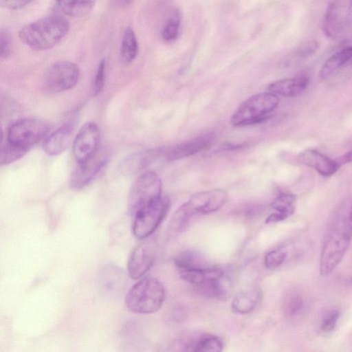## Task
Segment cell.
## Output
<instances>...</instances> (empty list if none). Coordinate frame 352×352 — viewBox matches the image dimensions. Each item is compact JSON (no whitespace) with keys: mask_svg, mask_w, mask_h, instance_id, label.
Instances as JSON below:
<instances>
[{"mask_svg":"<svg viewBox=\"0 0 352 352\" xmlns=\"http://www.w3.org/2000/svg\"><path fill=\"white\" fill-rule=\"evenodd\" d=\"M303 306L301 296L296 292H290L285 297L283 309L288 316H294L299 313Z\"/></svg>","mask_w":352,"mask_h":352,"instance_id":"obj_28","label":"cell"},{"mask_svg":"<svg viewBox=\"0 0 352 352\" xmlns=\"http://www.w3.org/2000/svg\"><path fill=\"white\" fill-rule=\"evenodd\" d=\"M261 292L252 289L237 294L231 303L232 311L236 314H245L252 311L261 300Z\"/></svg>","mask_w":352,"mask_h":352,"instance_id":"obj_20","label":"cell"},{"mask_svg":"<svg viewBox=\"0 0 352 352\" xmlns=\"http://www.w3.org/2000/svg\"><path fill=\"white\" fill-rule=\"evenodd\" d=\"M278 103V96L270 91L253 95L238 107L230 122L234 126L261 122L277 107Z\"/></svg>","mask_w":352,"mask_h":352,"instance_id":"obj_4","label":"cell"},{"mask_svg":"<svg viewBox=\"0 0 352 352\" xmlns=\"http://www.w3.org/2000/svg\"><path fill=\"white\" fill-rule=\"evenodd\" d=\"M338 163L341 166L343 164L346 162H349L352 161V151L348 152L344 155L341 156L340 158L336 160Z\"/></svg>","mask_w":352,"mask_h":352,"instance_id":"obj_34","label":"cell"},{"mask_svg":"<svg viewBox=\"0 0 352 352\" xmlns=\"http://www.w3.org/2000/svg\"><path fill=\"white\" fill-rule=\"evenodd\" d=\"M228 195L222 189H212L196 193L177 208L187 221L197 214H209L219 210L226 202Z\"/></svg>","mask_w":352,"mask_h":352,"instance_id":"obj_9","label":"cell"},{"mask_svg":"<svg viewBox=\"0 0 352 352\" xmlns=\"http://www.w3.org/2000/svg\"><path fill=\"white\" fill-rule=\"evenodd\" d=\"M138 44L135 34L131 28H126L121 41L120 57L126 63H131L137 56Z\"/></svg>","mask_w":352,"mask_h":352,"instance_id":"obj_23","label":"cell"},{"mask_svg":"<svg viewBox=\"0 0 352 352\" xmlns=\"http://www.w3.org/2000/svg\"><path fill=\"white\" fill-rule=\"evenodd\" d=\"M69 23L59 16H48L32 22L19 32L20 41L35 50H47L56 44L67 34Z\"/></svg>","mask_w":352,"mask_h":352,"instance_id":"obj_2","label":"cell"},{"mask_svg":"<svg viewBox=\"0 0 352 352\" xmlns=\"http://www.w3.org/2000/svg\"><path fill=\"white\" fill-rule=\"evenodd\" d=\"M214 139L212 134L207 133L171 147L158 148L160 160L173 161L192 155L210 147Z\"/></svg>","mask_w":352,"mask_h":352,"instance_id":"obj_12","label":"cell"},{"mask_svg":"<svg viewBox=\"0 0 352 352\" xmlns=\"http://www.w3.org/2000/svg\"><path fill=\"white\" fill-rule=\"evenodd\" d=\"M156 255L153 240L139 244L132 252L128 261V272L131 278L138 279L144 275L153 265Z\"/></svg>","mask_w":352,"mask_h":352,"instance_id":"obj_13","label":"cell"},{"mask_svg":"<svg viewBox=\"0 0 352 352\" xmlns=\"http://www.w3.org/2000/svg\"><path fill=\"white\" fill-rule=\"evenodd\" d=\"M186 351L195 352H219L223 349L221 340L214 336H202L186 345Z\"/></svg>","mask_w":352,"mask_h":352,"instance_id":"obj_24","label":"cell"},{"mask_svg":"<svg viewBox=\"0 0 352 352\" xmlns=\"http://www.w3.org/2000/svg\"><path fill=\"white\" fill-rule=\"evenodd\" d=\"M49 126L37 118H22L13 122L8 128L6 140L30 148L47 137Z\"/></svg>","mask_w":352,"mask_h":352,"instance_id":"obj_8","label":"cell"},{"mask_svg":"<svg viewBox=\"0 0 352 352\" xmlns=\"http://www.w3.org/2000/svg\"><path fill=\"white\" fill-rule=\"evenodd\" d=\"M351 217H352V207L351 208Z\"/></svg>","mask_w":352,"mask_h":352,"instance_id":"obj_36","label":"cell"},{"mask_svg":"<svg viewBox=\"0 0 352 352\" xmlns=\"http://www.w3.org/2000/svg\"><path fill=\"white\" fill-rule=\"evenodd\" d=\"M320 47L319 43L311 40L300 45L289 56V63L298 62L314 54Z\"/></svg>","mask_w":352,"mask_h":352,"instance_id":"obj_26","label":"cell"},{"mask_svg":"<svg viewBox=\"0 0 352 352\" xmlns=\"http://www.w3.org/2000/svg\"><path fill=\"white\" fill-rule=\"evenodd\" d=\"M29 148L15 144L8 140L1 144L0 162L7 165L22 157Z\"/></svg>","mask_w":352,"mask_h":352,"instance_id":"obj_25","label":"cell"},{"mask_svg":"<svg viewBox=\"0 0 352 352\" xmlns=\"http://www.w3.org/2000/svg\"><path fill=\"white\" fill-rule=\"evenodd\" d=\"M298 160L302 164L314 168L324 177L333 175L340 167L337 160L314 149H308L302 152L299 155Z\"/></svg>","mask_w":352,"mask_h":352,"instance_id":"obj_15","label":"cell"},{"mask_svg":"<svg viewBox=\"0 0 352 352\" xmlns=\"http://www.w3.org/2000/svg\"><path fill=\"white\" fill-rule=\"evenodd\" d=\"M100 130L94 122L83 124L73 142V154L78 164L91 157L98 150Z\"/></svg>","mask_w":352,"mask_h":352,"instance_id":"obj_10","label":"cell"},{"mask_svg":"<svg viewBox=\"0 0 352 352\" xmlns=\"http://www.w3.org/2000/svg\"><path fill=\"white\" fill-rule=\"evenodd\" d=\"M349 16L352 21V0L349 2Z\"/></svg>","mask_w":352,"mask_h":352,"instance_id":"obj_35","label":"cell"},{"mask_svg":"<svg viewBox=\"0 0 352 352\" xmlns=\"http://www.w3.org/2000/svg\"><path fill=\"white\" fill-rule=\"evenodd\" d=\"M343 10L338 0L329 1L323 19L324 34L330 38L337 37L341 32L343 25Z\"/></svg>","mask_w":352,"mask_h":352,"instance_id":"obj_17","label":"cell"},{"mask_svg":"<svg viewBox=\"0 0 352 352\" xmlns=\"http://www.w3.org/2000/svg\"><path fill=\"white\" fill-rule=\"evenodd\" d=\"M170 208L168 197L162 196L138 211L133 217V232L140 239L150 236L166 217Z\"/></svg>","mask_w":352,"mask_h":352,"instance_id":"obj_6","label":"cell"},{"mask_svg":"<svg viewBox=\"0 0 352 352\" xmlns=\"http://www.w3.org/2000/svg\"><path fill=\"white\" fill-rule=\"evenodd\" d=\"M352 239L351 208L336 216L331 223L322 246L319 270L322 276L330 274L344 257Z\"/></svg>","mask_w":352,"mask_h":352,"instance_id":"obj_1","label":"cell"},{"mask_svg":"<svg viewBox=\"0 0 352 352\" xmlns=\"http://www.w3.org/2000/svg\"><path fill=\"white\" fill-rule=\"evenodd\" d=\"M80 70L70 61H58L50 65L45 73L43 87L45 92L54 94L73 88L78 82Z\"/></svg>","mask_w":352,"mask_h":352,"instance_id":"obj_7","label":"cell"},{"mask_svg":"<svg viewBox=\"0 0 352 352\" xmlns=\"http://www.w3.org/2000/svg\"><path fill=\"white\" fill-rule=\"evenodd\" d=\"M308 84L309 78L300 76L274 81L269 85L268 90L277 96L294 97L303 92Z\"/></svg>","mask_w":352,"mask_h":352,"instance_id":"obj_18","label":"cell"},{"mask_svg":"<svg viewBox=\"0 0 352 352\" xmlns=\"http://www.w3.org/2000/svg\"><path fill=\"white\" fill-rule=\"evenodd\" d=\"M33 0H0L2 7L10 10L20 9Z\"/></svg>","mask_w":352,"mask_h":352,"instance_id":"obj_33","label":"cell"},{"mask_svg":"<svg viewBox=\"0 0 352 352\" xmlns=\"http://www.w3.org/2000/svg\"><path fill=\"white\" fill-rule=\"evenodd\" d=\"M340 312L338 309H333L324 314L322 319L321 329L324 333H329L334 329L340 318Z\"/></svg>","mask_w":352,"mask_h":352,"instance_id":"obj_30","label":"cell"},{"mask_svg":"<svg viewBox=\"0 0 352 352\" xmlns=\"http://www.w3.org/2000/svg\"><path fill=\"white\" fill-rule=\"evenodd\" d=\"M180 20L179 12L175 10L166 21L162 30V36L165 41H172L177 38Z\"/></svg>","mask_w":352,"mask_h":352,"instance_id":"obj_27","label":"cell"},{"mask_svg":"<svg viewBox=\"0 0 352 352\" xmlns=\"http://www.w3.org/2000/svg\"><path fill=\"white\" fill-rule=\"evenodd\" d=\"M59 10L65 15L72 17L82 16L94 8V0H55Z\"/></svg>","mask_w":352,"mask_h":352,"instance_id":"obj_22","label":"cell"},{"mask_svg":"<svg viewBox=\"0 0 352 352\" xmlns=\"http://www.w3.org/2000/svg\"><path fill=\"white\" fill-rule=\"evenodd\" d=\"M162 182L153 171L147 170L133 183L128 198V208L133 216L138 211L160 198Z\"/></svg>","mask_w":352,"mask_h":352,"instance_id":"obj_5","label":"cell"},{"mask_svg":"<svg viewBox=\"0 0 352 352\" xmlns=\"http://www.w3.org/2000/svg\"><path fill=\"white\" fill-rule=\"evenodd\" d=\"M162 283L153 277H145L137 282L125 298L127 309L136 314H153L162 307L165 300Z\"/></svg>","mask_w":352,"mask_h":352,"instance_id":"obj_3","label":"cell"},{"mask_svg":"<svg viewBox=\"0 0 352 352\" xmlns=\"http://www.w3.org/2000/svg\"><path fill=\"white\" fill-rule=\"evenodd\" d=\"M106 63L102 59L98 64L94 81L93 84V93L94 96L98 95L103 89L105 81Z\"/></svg>","mask_w":352,"mask_h":352,"instance_id":"obj_31","label":"cell"},{"mask_svg":"<svg viewBox=\"0 0 352 352\" xmlns=\"http://www.w3.org/2000/svg\"><path fill=\"white\" fill-rule=\"evenodd\" d=\"M352 60V45L344 47L330 56L323 64L319 75L326 79Z\"/></svg>","mask_w":352,"mask_h":352,"instance_id":"obj_21","label":"cell"},{"mask_svg":"<svg viewBox=\"0 0 352 352\" xmlns=\"http://www.w3.org/2000/svg\"><path fill=\"white\" fill-rule=\"evenodd\" d=\"M11 37L6 30H1L0 36L1 57L7 58L10 52Z\"/></svg>","mask_w":352,"mask_h":352,"instance_id":"obj_32","label":"cell"},{"mask_svg":"<svg viewBox=\"0 0 352 352\" xmlns=\"http://www.w3.org/2000/svg\"><path fill=\"white\" fill-rule=\"evenodd\" d=\"M74 133V126L67 123L50 133L43 143L44 151L50 155L63 153L70 144Z\"/></svg>","mask_w":352,"mask_h":352,"instance_id":"obj_16","label":"cell"},{"mask_svg":"<svg viewBox=\"0 0 352 352\" xmlns=\"http://www.w3.org/2000/svg\"><path fill=\"white\" fill-rule=\"evenodd\" d=\"M98 280L100 287L104 295L109 297H118L124 292L127 278L122 268L109 264L101 269Z\"/></svg>","mask_w":352,"mask_h":352,"instance_id":"obj_14","label":"cell"},{"mask_svg":"<svg viewBox=\"0 0 352 352\" xmlns=\"http://www.w3.org/2000/svg\"><path fill=\"white\" fill-rule=\"evenodd\" d=\"M109 157L106 150L98 149L89 160L78 164L70 178L71 187L80 189L89 184L107 164Z\"/></svg>","mask_w":352,"mask_h":352,"instance_id":"obj_11","label":"cell"},{"mask_svg":"<svg viewBox=\"0 0 352 352\" xmlns=\"http://www.w3.org/2000/svg\"><path fill=\"white\" fill-rule=\"evenodd\" d=\"M296 196L292 193L283 192L278 195L272 204L274 212L265 219L267 224L282 221L291 216L296 206Z\"/></svg>","mask_w":352,"mask_h":352,"instance_id":"obj_19","label":"cell"},{"mask_svg":"<svg viewBox=\"0 0 352 352\" xmlns=\"http://www.w3.org/2000/svg\"><path fill=\"white\" fill-rule=\"evenodd\" d=\"M287 256V253L283 248L271 250L265 255V265L268 270H275L284 263Z\"/></svg>","mask_w":352,"mask_h":352,"instance_id":"obj_29","label":"cell"}]
</instances>
